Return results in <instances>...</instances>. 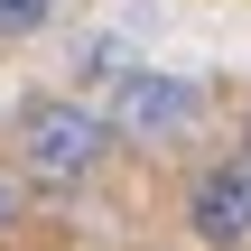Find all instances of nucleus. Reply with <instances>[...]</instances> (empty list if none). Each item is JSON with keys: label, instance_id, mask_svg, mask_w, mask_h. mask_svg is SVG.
Segmentation results:
<instances>
[{"label": "nucleus", "instance_id": "1", "mask_svg": "<svg viewBox=\"0 0 251 251\" xmlns=\"http://www.w3.org/2000/svg\"><path fill=\"white\" fill-rule=\"evenodd\" d=\"M102 121H93V102H75V93H28L19 102V121H9V168H19V186L28 196H75L93 168H102Z\"/></svg>", "mask_w": 251, "mask_h": 251}, {"label": "nucleus", "instance_id": "2", "mask_svg": "<svg viewBox=\"0 0 251 251\" xmlns=\"http://www.w3.org/2000/svg\"><path fill=\"white\" fill-rule=\"evenodd\" d=\"M102 140H186L205 121V93L186 75H149V65H121L112 75V102L93 112Z\"/></svg>", "mask_w": 251, "mask_h": 251}, {"label": "nucleus", "instance_id": "4", "mask_svg": "<svg viewBox=\"0 0 251 251\" xmlns=\"http://www.w3.org/2000/svg\"><path fill=\"white\" fill-rule=\"evenodd\" d=\"M56 19V0H0V47H19V37H37Z\"/></svg>", "mask_w": 251, "mask_h": 251}, {"label": "nucleus", "instance_id": "5", "mask_svg": "<svg viewBox=\"0 0 251 251\" xmlns=\"http://www.w3.org/2000/svg\"><path fill=\"white\" fill-rule=\"evenodd\" d=\"M9 224H28V186H19V168L0 158V233H9Z\"/></svg>", "mask_w": 251, "mask_h": 251}, {"label": "nucleus", "instance_id": "3", "mask_svg": "<svg viewBox=\"0 0 251 251\" xmlns=\"http://www.w3.org/2000/svg\"><path fill=\"white\" fill-rule=\"evenodd\" d=\"M186 233H196L205 251H242L251 242V168L242 158L196 168V186H186Z\"/></svg>", "mask_w": 251, "mask_h": 251}]
</instances>
